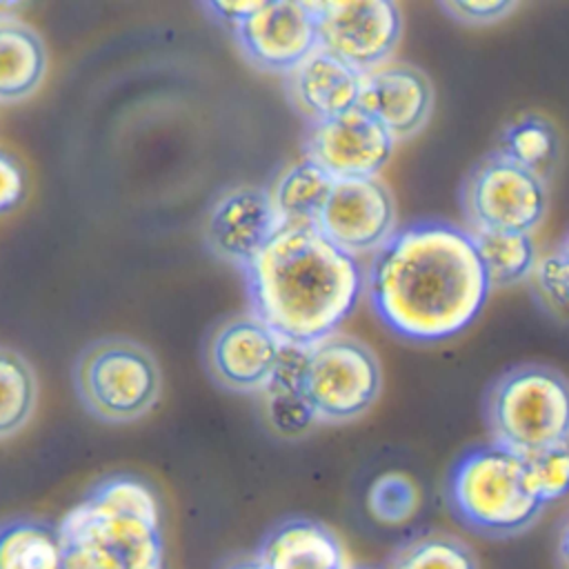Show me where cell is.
I'll use <instances>...</instances> for the list:
<instances>
[{
    "label": "cell",
    "mask_w": 569,
    "mask_h": 569,
    "mask_svg": "<svg viewBox=\"0 0 569 569\" xmlns=\"http://www.w3.org/2000/svg\"><path fill=\"white\" fill-rule=\"evenodd\" d=\"M47 69L44 44L29 27L0 22V100H20L36 91Z\"/></svg>",
    "instance_id": "cell-19"
},
{
    "label": "cell",
    "mask_w": 569,
    "mask_h": 569,
    "mask_svg": "<svg viewBox=\"0 0 569 569\" xmlns=\"http://www.w3.org/2000/svg\"><path fill=\"white\" fill-rule=\"evenodd\" d=\"M316 227L345 253L373 256L398 231L393 196L380 178L333 180Z\"/></svg>",
    "instance_id": "cell-10"
},
{
    "label": "cell",
    "mask_w": 569,
    "mask_h": 569,
    "mask_svg": "<svg viewBox=\"0 0 569 569\" xmlns=\"http://www.w3.org/2000/svg\"><path fill=\"white\" fill-rule=\"evenodd\" d=\"M222 569H264V565L256 556H249V558H236Z\"/></svg>",
    "instance_id": "cell-33"
},
{
    "label": "cell",
    "mask_w": 569,
    "mask_h": 569,
    "mask_svg": "<svg viewBox=\"0 0 569 569\" xmlns=\"http://www.w3.org/2000/svg\"><path fill=\"white\" fill-rule=\"evenodd\" d=\"M302 389L320 422L356 420L380 396V362L362 340L333 333L309 347Z\"/></svg>",
    "instance_id": "cell-7"
},
{
    "label": "cell",
    "mask_w": 569,
    "mask_h": 569,
    "mask_svg": "<svg viewBox=\"0 0 569 569\" xmlns=\"http://www.w3.org/2000/svg\"><path fill=\"white\" fill-rule=\"evenodd\" d=\"M262 0H222V2H207V9H211L220 20L240 27L258 7Z\"/></svg>",
    "instance_id": "cell-31"
},
{
    "label": "cell",
    "mask_w": 569,
    "mask_h": 569,
    "mask_svg": "<svg viewBox=\"0 0 569 569\" xmlns=\"http://www.w3.org/2000/svg\"><path fill=\"white\" fill-rule=\"evenodd\" d=\"M440 7L462 24L482 27V24H491L507 18L511 11H516L518 4L507 0H449V2H442Z\"/></svg>",
    "instance_id": "cell-29"
},
{
    "label": "cell",
    "mask_w": 569,
    "mask_h": 569,
    "mask_svg": "<svg viewBox=\"0 0 569 569\" xmlns=\"http://www.w3.org/2000/svg\"><path fill=\"white\" fill-rule=\"evenodd\" d=\"M282 340L258 318H231L209 340L211 373L229 389L262 391L269 382Z\"/></svg>",
    "instance_id": "cell-15"
},
{
    "label": "cell",
    "mask_w": 569,
    "mask_h": 569,
    "mask_svg": "<svg viewBox=\"0 0 569 569\" xmlns=\"http://www.w3.org/2000/svg\"><path fill=\"white\" fill-rule=\"evenodd\" d=\"M293 107L316 122H325L358 107L362 73L318 47L287 78Z\"/></svg>",
    "instance_id": "cell-16"
},
{
    "label": "cell",
    "mask_w": 569,
    "mask_h": 569,
    "mask_svg": "<svg viewBox=\"0 0 569 569\" xmlns=\"http://www.w3.org/2000/svg\"><path fill=\"white\" fill-rule=\"evenodd\" d=\"M529 282L547 313L569 322V264L558 249L538 258Z\"/></svg>",
    "instance_id": "cell-28"
},
{
    "label": "cell",
    "mask_w": 569,
    "mask_h": 569,
    "mask_svg": "<svg viewBox=\"0 0 569 569\" xmlns=\"http://www.w3.org/2000/svg\"><path fill=\"white\" fill-rule=\"evenodd\" d=\"M387 569H480L473 549L449 533H422L396 549Z\"/></svg>",
    "instance_id": "cell-23"
},
{
    "label": "cell",
    "mask_w": 569,
    "mask_h": 569,
    "mask_svg": "<svg viewBox=\"0 0 569 569\" xmlns=\"http://www.w3.org/2000/svg\"><path fill=\"white\" fill-rule=\"evenodd\" d=\"M84 407L107 422H131L151 411L160 396V369L147 347L127 338L89 345L73 369Z\"/></svg>",
    "instance_id": "cell-6"
},
{
    "label": "cell",
    "mask_w": 569,
    "mask_h": 569,
    "mask_svg": "<svg viewBox=\"0 0 569 569\" xmlns=\"http://www.w3.org/2000/svg\"><path fill=\"white\" fill-rule=\"evenodd\" d=\"M262 407L267 425L282 438H300L320 422L302 387L267 385Z\"/></svg>",
    "instance_id": "cell-26"
},
{
    "label": "cell",
    "mask_w": 569,
    "mask_h": 569,
    "mask_svg": "<svg viewBox=\"0 0 569 569\" xmlns=\"http://www.w3.org/2000/svg\"><path fill=\"white\" fill-rule=\"evenodd\" d=\"M420 507V489L402 471L378 476L367 491V509L382 525H402L416 516Z\"/></svg>",
    "instance_id": "cell-25"
},
{
    "label": "cell",
    "mask_w": 569,
    "mask_h": 569,
    "mask_svg": "<svg viewBox=\"0 0 569 569\" xmlns=\"http://www.w3.org/2000/svg\"><path fill=\"white\" fill-rule=\"evenodd\" d=\"M278 227L269 189L242 184L224 191L211 204L204 236L218 258L244 269L273 238Z\"/></svg>",
    "instance_id": "cell-14"
},
{
    "label": "cell",
    "mask_w": 569,
    "mask_h": 569,
    "mask_svg": "<svg viewBox=\"0 0 569 569\" xmlns=\"http://www.w3.org/2000/svg\"><path fill=\"white\" fill-rule=\"evenodd\" d=\"M556 558L560 569H569V522L562 527L558 536V547H556Z\"/></svg>",
    "instance_id": "cell-32"
},
{
    "label": "cell",
    "mask_w": 569,
    "mask_h": 569,
    "mask_svg": "<svg viewBox=\"0 0 569 569\" xmlns=\"http://www.w3.org/2000/svg\"><path fill=\"white\" fill-rule=\"evenodd\" d=\"M396 140L362 109H351L325 122L311 124L305 140V158L316 162L333 180L378 178L391 160Z\"/></svg>",
    "instance_id": "cell-11"
},
{
    "label": "cell",
    "mask_w": 569,
    "mask_h": 569,
    "mask_svg": "<svg viewBox=\"0 0 569 569\" xmlns=\"http://www.w3.org/2000/svg\"><path fill=\"white\" fill-rule=\"evenodd\" d=\"M489 291L471 231L445 220L398 229L365 271V293L380 322L413 342L462 333Z\"/></svg>",
    "instance_id": "cell-1"
},
{
    "label": "cell",
    "mask_w": 569,
    "mask_h": 569,
    "mask_svg": "<svg viewBox=\"0 0 569 569\" xmlns=\"http://www.w3.org/2000/svg\"><path fill=\"white\" fill-rule=\"evenodd\" d=\"M558 251L565 256V260H567V264H569V233H567V238L562 240V244L558 247Z\"/></svg>",
    "instance_id": "cell-34"
},
{
    "label": "cell",
    "mask_w": 569,
    "mask_h": 569,
    "mask_svg": "<svg viewBox=\"0 0 569 569\" xmlns=\"http://www.w3.org/2000/svg\"><path fill=\"white\" fill-rule=\"evenodd\" d=\"M244 53L262 69L291 71L318 49V27L311 2L273 0L236 27Z\"/></svg>",
    "instance_id": "cell-12"
},
{
    "label": "cell",
    "mask_w": 569,
    "mask_h": 569,
    "mask_svg": "<svg viewBox=\"0 0 569 569\" xmlns=\"http://www.w3.org/2000/svg\"><path fill=\"white\" fill-rule=\"evenodd\" d=\"M264 569H349L340 538L311 518H289L276 525L258 547Z\"/></svg>",
    "instance_id": "cell-17"
},
{
    "label": "cell",
    "mask_w": 569,
    "mask_h": 569,
    "mask_svg": "<svg viewBox=\"0 0 569 569\" xmlns=\"http://www.w3.org/2000/svg\"><path fill=\"white\" fill-rule=\"evenodd\" d=\"M460 198L471 231L533 233L549 209L545 176L520 167L500 151L469 171Z\"/></svg>",
    "instance_id": "cell-8"
},
{
    "label": "cell",
    "mask_w": 569,
    "mask_h": 569,
    "mask_svg": "<svg viewBox=\"0 0 569 569\" xmlns=\"http://www.w3.org/2000/svg\"><path fill=\"white\" fill-rule=\"evenodd\" d=\"M331 187L333 178L316 162L302 158L289 164L269 189L280 227H316Z\"/></svg>",
    "instance_id": "cell-18"
},
{
    "label": "cell",
    "mask_w": 569,
    "mask_h": 569,
    "mask_svg": "<svg viewBox=\"0 0 569 569\" xmlns=\"http://www.w3.org/2000/svg\"><path fill=\"white\" fill-rule=\"evenodd\" d=\"M358 109L371 116L396 142L420 133L433 111L431 80L411 64L385 62L362 73Z\"/></svg>",
    "instance_id": "cell-13"
},
{
    "label": "cell",
    "mask_w": 569,
    "mask_h": 569,
    "mask_svg": "<svg viewBox=\"0 0 569 569\" xmlns=\"http://www.w3.org/2000/svg\"><path fill=\"white\" fill-rule=\"evenodd\" d=\"M445 493L451 513L469 531L493 540L529 531L545 509L529 487L525 458L496 442L462 453Z\"/></svg>",
    "instance_id": "cell-4"
},
{
    "label": "cell",
    "mask_w": 569,
    "mask_h": 569,
    "mask_svg": "<svg viewBox=\"0 0 569 569\" xmlns=\"http://www.w3.org/2000/svg\"><path fill=\"white\" fill-rule=\"evenodd\" d=\"M0 569H64L60 527L33 518L2 522Z\"/></svg>",
    "instance_id": "cell-20"
},
{
    "label": "cell",
    "mask_w": 569,
    "mask_h": 569,
    "mask_svg": "<svg viewBox=\"0 0 569 569\" xmlns=\"http://www.w3.org/2000/svg\"><path fill=\"white\" fill-rule=\"evenodd\" d=\"M24 196V173L20 164L0 151V213L13 209Z\"/></svg>",
    "instance_id": "cell-30"
},
{
    "label": "cell",
    "mask_w": 569,
    "mask_h": 569,
    "mask_svg": "<svg viewBox=\"0 0 569 569\" xmlns=\"http://www.w3.org/2000/svg\"><path fill=\"white\" fill-rule=\"evenodd\" d=\"M471 236L491 289L511 287L531 278L540 258L531 233L476 229Z\"/></svg>",
    "instance_id": "cell-21"
},
{
    "label": "cell",
    "mask_w": 569,
    "mask_h": 569,
    "mask_svg": "<svg viewBox=\"0 0 569 569\" xmlns=\"http://www.w3.org/2000/svg\"><path fill=\"white\" fill-rule=\"evenodd\" d=\"M498 151L520 167L545 176L558 153V133L549 120L525 116L505 129Z\"/></svg>",
    "instance_id": "cell-24"
},
{
    "label": "cell",
    "mask_w": 569,
    "mask_h": 569,
    "mask_svg": "<svg viewBox=\"0 0 569 569\" xmlns=\"http://www.w3.org/2000/svg\"><path fill=\"white\" fill-rule=\"evenodd\" d=\"M242 271L253 316L280 340L300 347L338 333L365 293L360 260L318 227H278Z\"/></svg>",
    "instance_id": "cell-2"
},
{
    "label": "cell",
    "mask_w": 569,
    "mask_h": 569,
    "mask_svg": "<svg viewBox=\"0 0 569 569\" xmlns=\"http://www.w3.org/2000/svg\"><path fill=\"white\" fill-rule=\"evenodd\" d=\"M58 527L64 569H164L160 502L133 476L98 482Z\"/></svg>",
    "instance_id": "cell-3"
},
{
    "label": "cell",
    "mask_w": 569,
    "mask_h": 569,
    "mask_svg": "<svg viewBox=\"0 0 569 569\" xmlns=\"http://www.w3.org/2000/svg\"><path fill=\"white\" fill-rule=\"evenodd\" d=\"M533 496L547 507L569 496V442L525 458Z\"/></svg>",
    "instance_id": "cell-27"
},
{
    "label": "cell",
    "mask_w": 569,
    "mask_h": 569,
    "mask_svg": "<svg viewBox=\"0 0 569 569\" xmlns=\"http://www.w3.org/2000/svg\"><path fill=\"white\" fill-rule=\"evenodd\" d=\"M485 416L496 445L529 458L569 442V380L547 365H518L489 387Z\"/></svg>",
    "instance_id": "cell-5"
},
{
    "label": "cell",
    "mask_w": 569,
    "mask_h": 569,
    "mask_svg": "<svg viewBox=\"0 0 569 569\" xmlns=\"http://www.w3.org/2000/svg\"><path fill=\"white\" fill-rule=\"evenodd\" d=\"M36 398L38 382L31 365L18 351L0 345V440L29 422Z\"/></svg>",
    "instance_id": "cell-22"
},
{
    "label": "cell",
    "mask_w": 569,
    "mask_h": 569,
    "mask_svg": "<svg viewBox=\"0 0 569 569\" xmlns=\"http://www.w3.org/2000/svg\"><path fill=\"white\" fill-rule=\"evenodd\" d=\"M356 569H371V567H356Z\"/></svg>",
    "instance_id": "cell-35"
},
{
    "label": "cell",
    "mask_w": 569,
    "mask_h": 569,
    "mask_svg": "<svg viewBox=\"0 0 569 569\" xmlns=\"http://www.w3.org/2000/svg\"><path fill=\"white\" fill-rule=\"evenodd\" d=\"M318 47L360 73L389 62L402 33V16L389 0L311 2Z\"/></svg>",
    "instance_id": "cell-9"
}]
</instances>
